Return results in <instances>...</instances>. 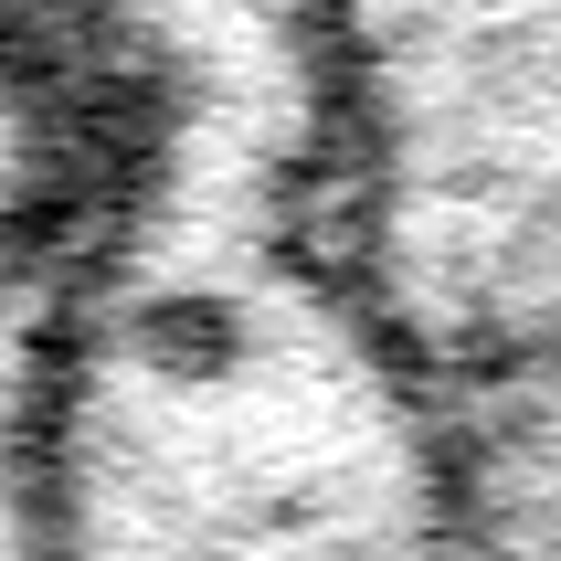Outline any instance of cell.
Segmentation results:
<instances>
[{
	"instance_id": "cell-1",
	"label": "cell",
	"mask_w": 561,
	"mask_h": 561,
	"mask_svg": "<svg viewBox=\"0 0 561 561\" xmlns=\"http://www.w3.org/2000/svg\"><path fill=\"white\" fill-rule=\"evenodd\" d=\"M54 561H477L467 413L329 213H149L54 340Z\"/></svg>"
},
{
	"instance_id": "cell-2",
	"label": "cell",
	"mask_w": 561,
	"mask_h": 561,
	"mask_svg": "<svg viewBox=\"0 0 561 561\" xmlns=\"http://www.w3.org/2000/svg\"><path fill=\"white\" fill-rule=\"evenodd\" d=\"M329 233L467 413L561 371V0H329Z\"/></svg>"
},
{
	"instance_id": "cell-3",
	"label": "cell",
	"mask_w": 561,
	"mask_h": 561,
	"mask_svg": "<svg viewBox=\"0 0 561 561\" xmlns=\"http://www.w3.org/2000/svg\"><path fill=\"white\" fill-rule=\"evenodd\" d=\"M170 106L95 0H0V329H64L170 191Z\"/></svg>"
},
{
	"instance_id": "cell-4",
	"label": "cell",
	"mask_w": 561,
	"mask_h": 561,
	"mask_svg": "<svg viewBox=\"0 0 561 561\" xmlns=\"http://www.w3.org/2000/svg\"><path fill=\"white\" fill-rule=\"evenodd\" d=\"M170 106V191L191 222H308L329 213V0H95Z\"/></svg>"
},
{
	"instance_id": "cell-5",
	"label": "cell",
	"mask_w": 561,
	"mask_h": 561,
	"mask_svg": "<svg viewBox=\"0 0 561 561\" xmlns=\"http://www.w3.org/2000/svg\"><path fill=\"white\" fill-rule=\"evenodd\" d=\"M54 340L0 329V561H54Z\"/></svg>"
}]
</instances>
